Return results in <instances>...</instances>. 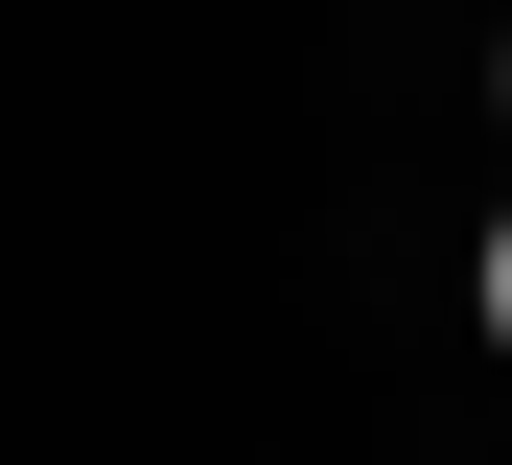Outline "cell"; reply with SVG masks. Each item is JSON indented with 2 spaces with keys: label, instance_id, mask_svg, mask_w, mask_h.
<instances>
[{
  "label": "cell",
  "instance_id": "cell-1",
  "mask_svg": "<svg viewBox=\"0 0 512 465\" xmlns=\"http://www.w3.org/2000/svg\"><path fill=\"white\" fill-rule=\"evenodd\" d=\"M489 349H512V233H489Z\"/></svg>",
  "mask_w": 512,
  "mask_h": 465
}]
</instances>
